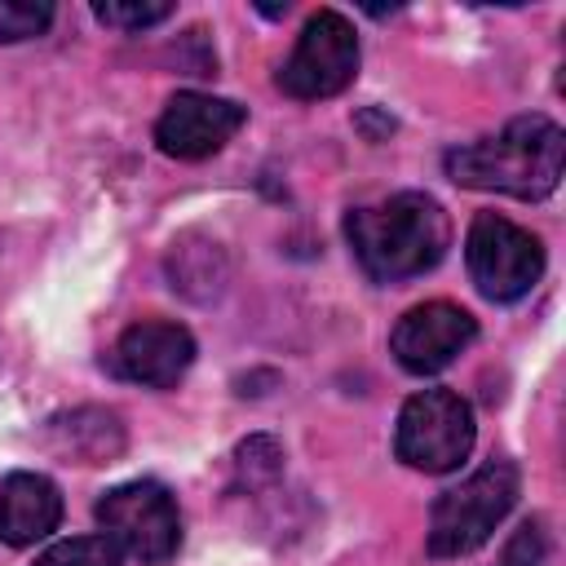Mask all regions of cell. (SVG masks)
<instances>
[{
    "instance_id": "cell-2",
    "label": "cell",
    "mask_w": 566,
    "mask_h": 566,
    "mask_svg": "<svg viewBox=\"0 0 566 566\" xmlns=\"http://www.w3.org/2000/svg\"><path fill=\"white\" fill-rule=\"evenodd\" d=\"M566 137L548 115H517L495 137L447 150L442 168L455 186L513 199H548L562 181Z\"/></svg>"
},
{
    "instance_id": "cell-11",
    "label": "cell",
    "mask_w": 566,
    "mask_h": 566,
    "mask_svg": "<svg viewBox=\"0 0 566 566\" xmlns=\"http://www.w3.org/2000/svg\"><path fill=\"white\" fill-rule=\"evenodd\" d=\"M62 522V491L53 478L13 469L0 482V539L9 548H27L44 535H53Z\"/></svg>"
},
{
    "instance_id": "cell-8",
    "label": "cell",
    "mask_w": 566,
    "mask_h": 566,
    "mask_svg": "<svg viewBox=\"0 0 566 566\" xmlns=\"http://www.w3.org/2000/svg\"><path fill=\"white\" fill-rule=\"evenodd\" d=\"M478 340V318L451 301H424L407 310L389 336V349L402 371L411 376H433L451 367L469 345Z\"/></svg>"
},
{
    "instance_id": "cell-4",
    "label": "cell",
    "mask_w": 566,
    "mask_h": 566,
    "mask_svg": "<svg viewBox=\"0 0 566 566\" xmlns=\"http://www.w3.org/2000/svg\"><path fill=\"white\" fill-rule=\"evenodd\" d=\"M478 438L473 407L451 394V389H420L402 402L398 429H394V451L402 464L420 473H451L469 460Z\"/></svg>"
},
{
    "instance_id": "cell-9",
    "label": "cell",
    "mask_w": 566,
    "mask_h": 566,
    "mask_svg": "<svg viewBox=\"0 0 566 566\" xmlns=\"http://www.w3.org/2000/svg\"><path fill=\"white\" fill-rule=\"evenodd\" d=\"M248 111L230 97H212V93H177L168 97L159 124H155V142L168 159L181 164H199L208 155H217L239 128H243Z\"/></svg>"
},
{
    "instance_id": "cell-1",
    "label": "cell",
    "mask_w": 566,
    "mask_h": 566,
    "mask_svg": "<svg viewBox=\"0 0 566 566\" xmlns=\"http://www.w3.org/2000/svg\"><path fill=\"white\" fill-rule=\"evenodd\" d=\"M345 239L354 261L376 283H402L433 270L451 248V217L424 190H398L380 203L349 208Z\"/></svg>"
},
{
    "instance_id": "cell-5",
    "label": "cell",
    "mask_w": 566,
    "mask_h": 566,
    "mask_svg": "<svg viewBox=\"0 0 566 566\" xmlns=\"http://www.w3.org/2000/svg\"><path fill=\"white\" fill-rule=\"evenodd\" d=\"M97 526L119 553H128L142 566H164L181 544L177 500L155 478H137V482L111 486L97 500Z\"/></svg>"
},
{
    "instance_id": "cell-16",
    "label": "cell",
    "mask_w": 566,
    "mask_h": 566,
    "mask_svg": "<svg viewBox=\"0 0 566 566\" xmlns=\"http://www.w3.org/2000/svg\"><path fill=\"white\" fill-rule=\"evenodd\" d=\"M177 9L168 0H111V4H93V18L119 31H150L159 22H168Z\"/></svg>"
},
{
    "instance_id": "cell-12",
    "label": "cell",
    "mask_w": 566,
    "mask_h": 566,
    "mask_svg": "<svg viewBox=\"0 0 566 566\" xmlns=\"http://www.w3.org/2000/svg\"><path fill=\"white\" fill-rule=\"evenodd\" d=\"M49 447L75 464H111L124 451V424L106 407H75L49 420Z\"/></svg>"
},
{
    "instance_id": "cell-3",
    "label": "cell",
    "mask_w": 566,
    "mask_h": 566,
    "mask_svg": "<svg viewBox=\"0 0 566 566\" xmlns=\"http://www.w3.org/2000/svg\"><path fill=\"white\" fill-rule=\"evenodd\" d=\"M522 478L513 460H486L460 486L442 491L429 509V553L433 557H469L517 504Z\"/></svg>"
},
{
    "instance_id": "cell-14",
    "label": "cell",
    "mask_w": 566,
    "mask_h": 566,
    "mask_svg": "<svg viewBox=\"0 0 566 566\" xmlns=\"http://www.w3.org/2000/svg\"><path fill=\"white\" fill-rule=\"evenodd\" d=\"M279 473H283V447L270 433H252L248 442L234 447V478H239V486L261 491V486H274Z\"/></svg>"
},
{
    "instance_id": "cell-17",
    "label": "cell",
    "mask_w": 566,
    "mask_h": 566,
    "mask_svg": "<svg viewBox=\"0 0 566 566\" xmlns=\"http://www.w3.org/2000/svg\"><path fill=\"white\" fill-rule=\"evenodd\" d=\"M49 22H53L49 0H0V44L35 40L49 31Z\"/></svg>"
},
{
    "instance_id": "cell-18",
    "label": "cell",
    "mask_w": 566,
    "mask_h": 566,
    "mask_svg": "<svg viewBox=\"0 0 566 566\" xmlns=\"http://www.w3.org/2000/svg\"><path fill=\"white\" fill-rule=\"evenodd\" d=\"M504 566H548V531L539 517H526L504 544Z\"/></svg>"
},
{
    "instance_id": "cell-10",
    "label": "cell",
    "mask_w": 566,
    "mask_h": 566,
    "mask_svg": "<svg viewBox=\"0 0 566 566\" xmlns=\"http://www.w3.org/2000/svg\"><path fill=\"white\" fill-rule=\"evenodd\" d=\"M195 363V336L181 323L142 318L133 323L106 354L111 376L146 385V389H172Z\"/></svg>"
},
{
    "instance_id": "cell-13",
    "label": "cell",
    "mask_w": 566,
    "mask_h": 566,
    "mask_svg": "<svg viewBox=\"0 0 566 566\" xmlns=\"http://www.w3.org/2000/svg\"><path fill=\"white\" fill-rule=\"evenodd\" d=\"M168 279L190 301H212L226 287V252L203 234H181L168 252Z\"/></svg>"
},
{
    "instance_id": "cell-7",
    "label": "cell",
    "mask_w": 566,
    "mask_h": 566,
    "mask_svg": "<svg viewBox=\"0 0 566 566\" xmlns=\"http://www.w3.org/2000/svg\"><path fill=\"white\" fill-rule=\"evenodd\" d=\"M358 75V35L345 13L318 9L305 18L292 57L279 66V88L296 102H323L354 84Z\"/></svg>"
},
{
    "instance_id": "cell-15",
    "label": "cell",
    "mask_w": 566,
    "mask_h": 566,
    "mask_svg": "<svg viewBox=\"0 0 566 566\" xmlns=\"http://www.w3.org/2000/svg\"><path fill=\"white\" fill-rule=\"evenodd\" d=\"M35 566H119V548L106 535H75L44 548Z\"/></svg>"
},
{
    "instance_id": "cell-6",
    "label": "cell",
    "mask_w": 566,
    "mask_h": 566,
    "mask_svg": "<svg viewBox=\"0 0 566 566\" xmlns=\"http://www.w3.org/2000/svg\"><path fill=\"white\" fill-rule=\"evenodd\" d=\"M464 265H469L473 287L486 301L509 305V301H522L539 283L544 243L500 212H478L464 239Z\"/></svg>"
}]
</instances>
